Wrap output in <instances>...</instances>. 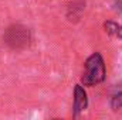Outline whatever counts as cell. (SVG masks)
Listing matches in <instances>:
<instances>
[{
    "mask_svg": "<svg viewBox=\"0 0 122 120\" xmlns=\"http://www.w3.org/2000/svg\"><path fill=\"white\" fill-rule=\"evenodd\" d=\"M107 76V68L104 57L99 52H92L84 62V74L81 76V83L84 86H95L102 83Z\"/></svg>",
    "mask_w": 122,
    "mask_h": 120,
    "instance_id": "1",
    "label": "cell"
},
{
    "mask_svg": "<svg viewBox=\"0 0 122 120\" xmlns=\"http://www.w3.org/2000/svg\"><path fill=\"white\" fill-rule=\"evenodd\" d=\"M3 41L10 50L23 51V50L30 47L31 41H33V34L27 26L20 24V23H14V24H10L4 30Z\"/></svg>",
    "mask_w": 122,
    "mask_h": 120,
    "instance_id": "2",
    "label": "cell"
},
{
    "mask_svg": "<svg viewBox=\"0 0 122 120\" xmlns=\"http://www.w3.org/2000/svg\"><path fill=\"white\" fill-rule=\"evenodd\" d=\"M88 107V96L82 83H77L74 86V97H72V116L78 117Z\"/></svg>",
    "mask_w": 122,
    "mask_h": 120,
    "instance_id": "3",
    "label": "cell"
},
{
    "mask_svg": "<svg viewBox=\"0 0 122 120\" xmlns=\"http://www.w3.org/2000/svg\"><path fill=\"white\" fill-rule=\"evenodd\" d=\"M104 28L109 37L122 40V24L117 23V21H112V20H108L104 23Z\"/></svg>",
    "mask_w": 122,
    "mask_h": 120,
    "instance_id": "4",
    "label": "cell"
},
{
    "mask_svg": "<svg viewBox=\"0 0 122 120\" xmlns=\"http://www.w3.org/2000/svg\"><path fill=\"white\" fill-rule=\"evenodd\" d=\"M109 105L114 110H118V109H122V92H118L115 93L111 100H109Z\"/></svg>",
    "mask_w": 122,
    "mask_h": 120,
    "instance_id": "5",
    "label": "cell"
}]
</instances>
